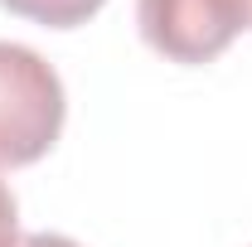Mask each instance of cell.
<instances>
[{"mask_svg": "<svg viewBox=\"0 0 252 247\" xmlns=\"http://www.w3.org/2000/svg\"><path fill=\"white\" fill-rule=\"evenodd\" d=\"M10 15H25L34 25H49V30H73L83 20H93L107 0H0Z\"/></svg>", "mask_w": 252, "mask_h": 247, "instance_id": "cell-3", "label": "cell"}, {"mask_svg": "<svg viewBox=\"0 0 252 247\" xmlns=\"http://www.w3.org/2000/svg\"><path fill=\"white\" fill-rule=\"evenodd\" d=\"M63 78L34 49L0 39V165H34L63 131Z\"/></svg>", "mask_w": 252, "mask_h": 247, "instance_id": "cell-1", "label": "cell"}, {"mask_svg": "<svg viewBox=\"0 0 252 247\" xmlns=\"http://www.w3.org/2000/svg\"><path fill=\"white\" fill-rule=\"evenodd\" d=\"M136 25L170 63H209L252 30V0H136Z\"/></svg>", "mask_w": 252, "mask_h": 247, "instance_id": "cell-2", "label": "cell"}, {"mask_svg": "<svg viewBox=\"0 0 252 247\" xmlns=\"http://www.w3.org/2000/svg\"><path fill=\"white\" fill-rule=\"evenodd\" d=\"M0 247H20V209H15V194L0 180Z\"/></svg>", "mask_w": 252, "mask_h": 247, "instance_id": "cell-4", "label": "cell"}, {"mask_svg": "<svg viewBox=\"0 0 252 247\" xmlns=\"http://www.w3.org/2000/svg\"><path fill=\"white\" fill-rule=\"evenodd\" d=\"M20 247H78V243L63 233H30V238H20Z\"/></svg>", "mask_w": 252, "mask_h": 247, "instance_id": "cell-5", "label": "cell"}]
</instances>
